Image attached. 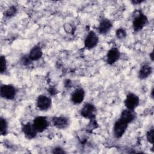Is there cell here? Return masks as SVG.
<instances>
[{"instance_id": "1", "label": "cell", "mask_w": 154, "mask_h": 154, "mask_svg": "<svg viewBox=\"0 0 154 154\" xmlns=\"http://www.w3.org/2000/svg\"><path fill=\"white\" fill-rule=\"evenodd\" d=\"M147 22L148 20L146 16L141 11H138V13L135 15V17L133 19L132 26L135 32L141 30L147 23Z\"/></svg>"}, {"instance_id": "2", "label": "cell", "mask_w": 154, "mask_h": 154, "mask_svg": "<svg viewBox=\"0 0 154 154\" xmlns=\"http://www.w3.org/2000/svg\"><path fill=\"white\" fill-rule=\"evenodd\" d=\"M1 96L7 100H12L14 98L16 90L15 87L10 84H3L1 87Z\"/></svg>"}, {"instance_id": "3", "label": "cell", "mask_w": 154, "mask_h": 154, "mask_svg": "<svg viewBox=\"0 0 154 154\" xmlns=\"http://www.w3.org/2000/svg\"><path fill=\"white\" fill-rule=\"evenodd\" d=\"M128 124L120 118L115 122L113 127V134L116 138H120L125 134Z\"/></svg>"}, {"instance_id": "4", "label": "cell", "mask_w": 154, "mask_h": 154, "mask_svg": "<svg viewBox=\"0 0 154 154\" xmlns=\"http://www.w3.org/2000/svg\"><path fill=\"white\" fill-rule=\"evenodd\" d=\"M96 109L95 106L91 103H85L80 111L81 115L85 119L93 120L95 118Z\"/></svg>"}, {"instance_id": "5", "label": "cell", "mask_w": 154, "mask_h": 154, "mask_svg": "<svg viewBox=\"0 0 154 154\" xmlns=\"http://www.w3.org/2000/svg\"><path fill=\"white\" fill-rule=\"evenodd\" d=\"M140 99L135 94L129 93L127 94L125 100V105L127 109L134 110L139 105Z\"/></svg>"}, {"instance_id": "6", "label": "cell", "mask_w": 154, "mask_h": 154, "mask_svg": "<svg viewBox=\"0 0 154 154\" xmlns=\"http://www.w3.org/2000/svg\"><path fill=\"white\" fill-rule=\"evenodd\" d=\"M32 124L38 132H43L49 126L48 120L47 118L44 116L36 117L34 119Z\"/></svg>"}, {"instance_id": "7", "label": "cell", "mask_w": 154, "mask_h": 154, "mask_svg": "<svg viewBox=\"0 0 154 154\" xmlns=\"http://www.w3.org/2000/svg\"><path fill=\"white\" fill-rule=\"evenodd\" d=\"M52 105V101L50 97L46 95H40L38 96L36 101L37 107L42 110L45 111L50 108Z\"/></svg>"}, {"instance_id": "8", "label": "cell", "mask_w": 154, "mask_h": 154, "mask_svg": "<svg viewBox=\"0 0 154 154\" xmlns=\"http://www.w3.org/2000/svg\"><path fill=\"white\" fill-rule=\"evenodd\" d=\"M98 42L99 38L96 34L94 31H90L85 38L84 45L86 48L90 49L96 46Z\"/></svg>"}, {"instance_id": "9", "label": "cell", "mask_w": 154, "mask_h": 154, "mask_svg": "<svg viewBox=\"0 0 154 154\" xmlns=\"http://www.w3.org/2000/svg\"><path fill=\"white\" fill-rule=\"evenodd\" d=\"M22 131L25 137L28 139H32L37 135V131L34 128L32 123H27L22 125Z\"/></svg>"}, {"instance_id": "10", "label": "cell", "mask_w": 154, "mask_h": 154, "mask_svg": "<svg viewBox=\"0 0 154 154\" xmlns=\"http://www.w3.org/2000/svg\"><path fill=\"white\" fill-rule=\"evenodd\" d=\"M120 52L119 50L116 48H111L106 55V61L109 64H112L115 63L120 58Z\"/></svg>"}, {"instance_id": "11", "label": "cell", "mask_w": 154, "mask_h": 154, "mask_svg": "<svg viewBox=\"0 0 154 154\" xmlns=\"http://www.w3.org/2000/svg\"><path fill=\"white\" fill-rule=\"evenodd\" d=\"M52 122L54 126L58 129H65L68 126L69 124V119L67 117L63 116L54 117L52 118Z\"/></svg>"}, {"instance_id": "12", "label": "cell", "mask_w": 154, "mask_h": 154, "mask_svg": "<svg viewBox=\"0 0 154 154\" xmlns=\"http://www.w3.org/2000/svg\"><path fill=\"white\" fill-rule=\"evenodd\" d=\"M85 97V91L81 88L76 89L71 96V100L74 104H79L84 99Z\"/></svg>"}, {"instance_id": "13", "label": "cell", "mask_w": 154, "mask_h": 154, "mask_svg": "<svg viewBox=\"0 0 154 154\" xmlns=\"http://www.w3.org/2000/svg\"><path fill=\"white\" fill-rule=\"evenodd\" d=\"M112 25L110 20L106 19H103L101 20L98 26L97 29L100 34H105L110 31L111 28H112Z\"/></svg>"}, {"instance_id": "14", "label": "cell", "mask_w": 154, "mask_h": 154, "mask_svg": "<svg viewBox=\"0 0 154 154\" xmlns=\"http://www.w3.org/2000/svg\"><path fill=\"white\" fill-rule=\"evenodd\" d=\"M135 115L134 112V110H131L129 109H126L122 111L120 119L127 123L128 124L131 123L135 120Z\"/></svg>"}, {"instance_id": "15", "label": "cell", "mask_w": 154, "mask_h": 154, "mask_svg": "<svg viewBox=\"0 0 154 154\" xmlns=\"http://www.w3.org/2000/svg\"><path fill=\"white\" fill-rule=\"evenodd\" d=\"M43 55L42 48L40 46L36 45L34 46L30 51L29 54V59L32 61H37L39 60Z\"/></svg>"}, {"instance_id": "16", "label": "cell", "mask_w": 154, "mask_h": 154, "mask_svg": "<svg viewBox=\"0 0 154 154\" xmlns=\"http://www.w3.org/2000/svg\"><path fill=\"white\" fill-rule=\"evenodd\" d=\"M152 73V67L149 64H143L138 72V77L141 79H146L149 77Z\"/></svg>"}, {"instance_id": "17", "label": "cell", "mask_w": 154, "mask_h": 154, "mask_svg": "<svg viewBox=\"0 0 154 154\" xmlns=\"http://www.w3.org/2000/svg\"><path fill=\"white\" fill-rule=\"evenodd\" d=\"M7 122L5 119L1 117L0 119V134L2 135H5L7 132Z\"/></svg>"}, {"instance_id": "18", "label": "cell", "mask_w": 154, "mask_h": 154, "mask_svg": "<svg viewBox=\"0 0 154 154\" xmlns=\"http://www.w3.org/2000/svg\"><path fill=\"white\" fill-rule=\"evenodd\" d=\"M116 34L119 39H123L126 37V31L124 28H120L116 31Z\"/></svg>"}, {"instance_id": "19", "label": "cell", "mask_w": 154, "mask_h": 154, "mask_svg": "<svg viewBox=\"0 0 154 154\" xmlns=\"http://www.w3.org/2000/svg\"><path fill=\"white\" fill-rule=\"evenodd\" d=\"M7 69V61L5 57L3 55L1 56V66H0V72L1 73L5 72Z\"/></svg>"}, {"instance_id": "20", "label": "cell", "mask_w": 154, "mask_h": 154, "mask_svg": "<svg viewBox=\"0 0 154 154\" xmlns=\"http://www.w3.org/2000/svg\"><path fill=\"white\" fill-rule=\"evenodd\" d=\"M16 11H17L16 8L14 6H12L10 7L8 10H7V11L5 13V15L6 17H11L16 13Z\"/></svg>"}, {"instance_id": "21", "label": "cell", "mask_w": 154, "mask_h": 154, "mask_svg": "<svg viewBox=\"0 0 154 154\" xmlns=\"http://www.w3.org/2000/svg\"><path fill=\"white\" fill-rule=\"evenodd\" d=\"M146 138L149 143L151 144L153 143V128H152L147 131L146 134Z\"/></svg>"}, {"instance_id": "22", "label": "cell", "mask_w": 154, "mask_h": 154, "mask_svg": "<svg viewBox=\"0 0 154 154\" xmlns=\"http://www.w3.org/2000/svg\"><path fill=\"white\" fill-rule=\"evenodd\" d=\"M52 153H65V151L60 147H56L52 150Z\"/></svg>"}, {"instance_id": "23", "label": "cell", "mask_w": 154, "mask_h": 154, "mask_svg": "<svg viewBox=\"0 0 154 154\" xmlns=\"http://www.w3.org/2000/svg\"><path fill=\"white\" fill-rule=\"evenodd\" d=\"M153 51L150 54V58H151V60L153 61Z\"/></svg>"}]
</instances>
